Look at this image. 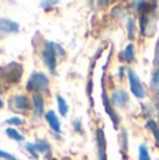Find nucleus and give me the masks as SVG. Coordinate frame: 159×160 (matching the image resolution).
I'll use <instances>...</instances> for the list:
<instances>
[{"instance_id": "nucleus-25", "label": "nucleus", "mask_w": 159, "mask_h": 160, "mask_svg": "<svg viewBox=\"0 0 159 160\" xmlns=\"http://www.w3.org/2000/svg\"><path fill=\"white\" fill-rule=\"evenodd\" d=\"M2 107H3V100L0 98V108H2Z\"/></svg>"}, {"instance_id": "nucleus-15", "label": "nucleus", "mask_w": 159, "mask_h": 160, "mask_svg": "<svg viewBox=\"0 0 159 160\" xmlns=\"http://www.w3.org/2000/svg\"><path fill=\"white\" fill-rule=\"evenodd\" d=\"M146 128L152 131V133H154L155 139H156V143L159 145V128L156 127V124H155V122L152 121V119H149V121L146 122Z\"/></svg>"}, {"instance_id": "nucleus-8", "label": "nucleus", "mask_w": 159, "mask_h": 160, "mask_svg": "<svg viewBox=\"0 0 159 160\" xmlns=\"http://www.w3.org/2000/svg\"><path fill=\"white\" fill-rule=\"evenodd\" d=\"M111 101L114 102L115 105H118V107H124V105H127V102H128V94L124 90H115V91H113V94H111Z\"/></svg>"}, {"instance_id": "nucleus-26", "label": "nucleus", "mask_w": 159, "mask_h": 160, "mask_svg": "<svg viewBox=\"0 0 159 160\" xmlns=\"http://www.w3.org/2000/svg\"><path fill=\"white\" fill-rule=\"evenodd\" d=\"M49 160H55V159H49Z\"/></svg>"}, {"instance_id": "nucleus-19", "label": "nucleus", "mask_w": 159, "mask_h": 160, "mask_svg": "<svg viewBox=\"0 0 159 160\" xmlns=\"http://www.w3.org/2000/svg\"><path fill=\"white\" fill-rule=\"evenodd\" d=\"M6 122H7L8 125H23L24 124V119L18 118V117H13V118L6 119Z\"/></svg>"}, {"instance_id": "nucleus-4", "label": "nucleus", "mask_w": 159, "mask_h": 160, "mask_svg": "<svg viewBox=\"0 0 159 160\" xmlns=\"http://www.w3.org/2000/svg\"><path fill=\"white\" fill-rule=\"evenodd\" d=\"M20 25L16 21H11L8 18H0V38L6 37L8 34L18 32Z\"/></svg>"}, {"instance_id": "nucleus-23", "label": "nucleus", "mask_w": 159, "mask_h": 160, "mask_svg": "<svg viewBox=\"0 0 159 160\" xmlns=\"http://www.w3.org/2000/svg\"><path fill=\"white\" fill-rule=\"evenodd\" d=\"M56 2H41V6H55Z\"/></svg>"}, {"instance_id": "nucleus-5", "label": "nucleus", "mask_w": 159, "mask_h": 160, "mask_svg": "<svg viewBox=\"0 0 159 160\" xmlns=\"http://www.w3.org/2000/svg\"><path fill=\"white\" fill-rule=\"evenodd\" d=\"M47 44V48L42 51V58H44V62L47 65V68L54 72L55 70V65H56V56H55V51L54 48L49 45V42H45Z\"/></svg>"}, {"instance_id": "nucleus-10", "label": "nucleus", "mask_w": 159, "mask_h": 160, "mask_svg": "<svg viewBox=\"0 0 159 160\" xmlns=\"http://www.w3.org/2000/svg\"><path fill=\"white\" fill-rule=\"evenodd\" d=\"M97 149H99V160H106V139H104L103 129L97 131Z\"/></svg>"}, {"instance_id": "nucleus-12", "label": "nucleus", "mask_w": 159, "mask_h": 160, "mask_svg": "<svg viewBox=\"0 0 159 160\" xmlns=\"http://www.w3.org/2000/svg\"><path fill=\"white\" fill-rule=\"evenodd\" d=\"M34 145V149L38 153H49L51 152V146L47 141H37Z\"/></svg>"}, {"instance_id": "nucleus-14", "label": "nucleus", "mask_w": 159, "mask_h": 160, "mask_svg": "<svg viewBox=\"0 0 159 160\" xmlns=\"http://www.w3.org/2000/svg\"><path fill=\"white\" fill-rule=\"evenodd\" d=\"M56 101H58V110H59V112H61V115H66L68 114V104L65 102V100H64V97L62 96H56Z\"/></svg>"}, {"instance_id": "nucleus-11", "label": "nucleus", "mask_w": 159, "mask_h": 160, "mask_svg": "<svg viewBox=\"0 0 159 160\" xmlns=\"http://www.w3.org/2000/svg\"><path fill=\"white\" fill-rule=\"evenodd\" d=\"M33 110L37 115H41L44 112V100L38 93H35L33 96Z\"/></svg>"}, {"instance_id": "nucleus-24", "label": "nucleus", "mask_w": 159, "mask_h": 160, "mask_svg": "<svg viewBox=\"0 0 159 160\" xmlns=\"http://www.w3.org/2000/svg\"><path fill=\"white\" fill-rule=\"evenodd\" d=\"M156 66H158V69H159V56L156 58Z\"/></svg>"}, {"instance_id": "nucleus-3", "label": "nucleus", "mask_w": 159, "mask_h": 160, "mask_svg": "<svg viewBox=\"0 0 159 160\" xmlns=\"http://www.w3.org/2000/svg\"><path fill=\"white\" fill-rule=\"evenodd\" d=\"M128 78H130V87H131V91L135 97L138 98H142L145 96V91H144V87L141 84V80L137 76V73L134 72L132 69L128 70Z\"/></svg>"}, {"instance_id": "nucleus-21", "label": "nucleus", "mask_w": 159, "mask_h": 160, "mask_svg": "<svg viewBox=\"0 0 159 160\" xmlns=\"http://www.w3.org/2000/svg\"><path fill=\"white\" fill-rule=\"evenodd\" d=\"M25 149L31 153V156H34V159H38V152L34 149V145L33 143H27V145H25Z\"/></svg>"}, {"instance_id": "nucleus-20", "label": "nucleus", "mask_w": 159, "mask_h": 160, "mask_svg": "<svg viewBox=\"0 0 159 160\" xmlns=\"http://www.w3.org/2000/svg\"><path fill=\"white\" fill-rule=\"evenodd\" d=\"M127 25H128V37L132 39V38H134V20L128 18V22H127Z\"/></svg>"}, {"instance_id": "nucleus-18", "label": "nucleus", "mask_w": 159, "mask_h": 160, "mask_svg": "<svg viewBox=\"0 0 159 160\" xmlns=\"http://www.w3.org/2000/svg\"><path fill=\"white\" fill-rule=\"evenodd\" d=\"M151 86H152V88L158 90V93H159V70H158V72H155V73H154V76H152Z\"/></svg>"}, {"instance_id": "nucleus-27", "label": "nucleus", "mask_w": 159, "mask_h": 160, "mask_svg": "<svg viewBox=\"0 0 159 160\" xmlns=\"http://www.w3.org/2000/svg\"><path fill=\"white\" fill-rule=\"evenodd\" d=\"M158 118H159V112H158Z\"/></svg>"}, {"instance_id": "nucleus-22", "label": "nucleus", "mask_w": 159, "mask_h": 160, "mask_svg": "<svg viewBox=\"0 0 159 160\" xmlns=\"http://www.w3.org/2000/svg\"><path fill=\"white\" fill-rule=\"evenodd\" d=\"M0 159H4V160H18L17 158H14L11 153H7L4 150H0Z\"/></svg>"}, {"instance_id": "nucleus-17", "label": "nucleus", "mask_w": 159, "mask_h": 160, "mask_svg": "<svg viewBox=\"0 0 159 160\" xmlns=\"http://www.w3.org/2000/svg\"><path fill=\"white\" fill-rule=\"evenodd\" d=\"M140 160H151V156H149L148 148L145 145H141L140 146Z\"/></svg>"}, {"instance_id": "nucleus-9", "label": "nucleus", "mask_w": 159, "mask_h": 160, "mask_svg": "<svg viewBox=\"0 0 159 160\" xmlns=\"http://www.w3.org/2000/svg\"><path fill=\"white\" fill-rule=\"evenodd\" d=\"M45 119H47L49 127L52 128L56 133H61V121H59V118L56 117V114L54 112V111H48V112L45 114Z\"/></svg>"}, {"instance_id": "nucleus-2", "label": "nucleus", "mask_w": 159, "mask_h": 160, "mask_svg": "<svg viewBox=\"0 0 159 160\" xmlns=\"http://www.w3.org/2000/svg\"><path fill=\"white\" fill-rule=\"evenodd\" d=\"M48 88V78L41 72H34L27 82V90L44 91Z\"/></svg>"}, {"instance_id": "nucleus-16", "label": "nucleus", "mask_w": 159, "mask_h": 160, "mask_svg": "<svg viewBox=\"0 0 159 160\" xmlns=\"http://www.w3.org/2000/svg\"><path fill=\"white\" fill-rule=\"evenodd\" d=\"M6 135H7L8 138L14 139V141H24L23 135H20V133L17 132L14 128H7V129H6Z\"/></svg>"}, {"instance_id": "nucleus-7", "label": "nucleus", "mask_w": 159, "mask_h": 160, "mask_svg": "<svg viewBox=\"0 0 159 160\" xmlns=\"http://www.w3.org/2000/svg\"><path fill=\"white\" fill-rule=\"evenodd\" d=\"M101 98H103V104H104V108H106V112L109 114L110 118H111V121L114 122V128H118V117H117V114H115V111L113 110V107L110 105V101L107 100L104 87H103V90H101Z\"/></svg>"}, {"instance_id": "nucleus-6", "label": "nucleus", "mask_w": 159, "mask_h": 160, "mask_svg": "<svg viewBox=\"0 0 159 160\" xmlns=\"http://www.w3.org/2000/svg\"><path fill=\"white\" fill-rule=\"evenodd\" d=\"M30 107L28 98L25 96H14L13 98H10V108L16 111H25Z\"/></svg>"}, {"instance_id": "nucleus-1", "label": "nucleus", "mask_w": 159, "mask_h": 160, "mask_svg": "<svg viewBox=\"0 0 159 160\" xmlns=\"http://www.w3.org/2000/svg\"><path fill=\"white\" fill-rule=\"evenodd\" d=\"M23 75V66L17 62H11L7 66L0 68V79H4L7 83L18 82Z\"/></svg>"}, {"instance_id": "nucleus-13", "label": "nucleus", "mask_w": 159, "mask_h": 160, "mask_svg": "<svg viewBox=\"0 0 159 160\" xmlns=\"http://www.w3.org/2000/svg\"><path fill=\"white\" fill-rule=\"evenodd\" d=\"M123 58L126 62H128V63H131L132 61L135 59V55H134V47H132L131 44L127 45V48L124 49V53H123Z\"/></svg>"}]
</instances>
